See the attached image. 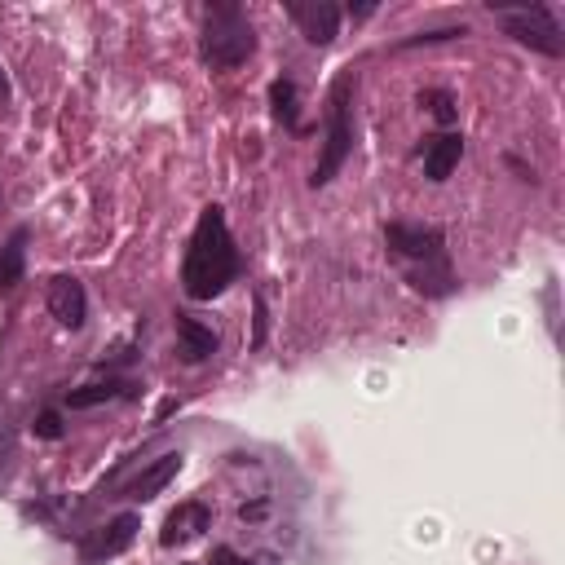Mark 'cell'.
<instances>
[{"label":"cell","instance_id":"obj_14","mask_svg":"<svg viewBox=\"0 0 565 565\" xmlns=\"http://www.w3.org/2000/svg\"><path fill=\"white\" fill-rule=\"evenodd\" d=\"M120 393H124V385H84V389H71L67 402H71L76 411H84V407H98V402L120 398Z\"/></svg>","mask_w":565,"mask_h":565},{"label":"cell","instance_id":"obj_1","mask_svg":"<svg viewBox=\"0 0 565 565\" xmlns=\"http://www.w3.org/2000/svg\"><path fill=\"white\" fill-rule=\"evenodd\" d=\"M234 279H239V248L230 239L226 212L204 208L195 234H190V252H186V265H181V287H186L190 301H212Z\"/></svg>","mask_w":565,"mask_h":565},{"label":"cell","instance_id":"obj_19","mask_svg":"<svg viewBox=\"0 0 565 565\" xmlns=\"http://www.w3.org/2000/svg\"><path fill=\"white\" fill-rule=\"evenodd\" d=\"M429 106H433V120L437 124H451L455 120V102L446 93H429Z\"/></svg>","mask_w":565,"mask_h":565},{"label":"cell","instance_id":"obj_4","mask_svg":"<svg viewBox=\"0 0 565 565\" xmlns=\"http://www.w3.org/2000/svg\"><path fill=\"white\" fill-rule=\"evenodd\" d=\"M499 23H504V31L513 40H521V45L548 53V58H561V27L557 18L548 14L543 5H521V9H495Z\"/></svg>","mask_w":565,"mask_h":565},{"label":"cell","instance_id":"obj_10","mask_svg":"<svg viewBox=\"0 0 565 565\" xmlns=\"http://www.w3.org/2000/svg\"><path fill=\"white\" fill-rule=\"evenodd\" d=\"M137 526H142V521H137L133 513H120L111 521V526L102 530L98 539L89 543V548H84V561H102V557H120L124 548H129V543L137 539Z\"/></svg>","mask_w":565,"mask_h":565},{"label":"cell","instance_id":"obj_6","mask_svg":"<svg viewBox=\"0 0 565 565\" xmlns=\"http://www.w3.org/2000/svg\"><path fill=\"white\" fill-rule=\"evenodd\" d=\"M385 243L402 257L415 261H442V230L433 226H407V221H393L385 230Z\"/></svg>","mask_w":565,"mask_h":565},{"label":"cell","instance_id":"obj_8","mask_svg":"<svg viewBox=\"0 0 565 565\" xmlns=\"http://www.w3.org/2000/svg\"><path fill=\"white\" fill-rule=\"evenodd\" d=\"M208 526H212V508L190 499V504H177V513H168L159 543H164V548H177V543H190L195 535H204Z\"/></svg>","mask_w":565,"mask_h":565},{"label":"cell","instance_id":"obj_2","mask_svg":"<svg viewBox=\"0 0 565 565\" xmlns=\"http://www.w3.org/2000/svg\"><path fill=\"white\" fill-rule=\"evenodd\" d=\"M257 49V36H252V23L239 5L230 0H212L204 9V62L208 67H243Z\"/></svg>","mask_w":565,"mask_h":565},{"label":"cell","instance_id":"obj_5","mask_svg":"<svg viewBox=\"0 0 565 565\" xmlns=\"http://www.w3.org/2000/svg\"><path fill=\"white\" fill-rule=\"evenodd\" d=\"M287 14H292V23L305 31L309 45H332L336 31H340V9L332 5V0H292Z\"/></svg>","mask_w":565,"mask_h":565},{"label":"cell","instance_id":"obj_22","mask_svg":"<svg viewBox=\"0 0 565 565\" xmlns=\"http://www.w3.org/2000/svg\"><path fill=\"white\" fill-rule=\"evenodd\" d=\"M349 14H358V18H371V14H376V5H349Z\"/></svg>","mask_w":565,"mask_h":565},{"label":"cell","instance_id":"obj_16","mask_svg":"<svg viewBox=\"0 0 565 565\" xmlns=\"http://www.w3.org/2000/svg\"><path fill=\"white\" fill-rule=\"evenodd\" d=\"M265 336H270V309H265V296L257 292V301H252V349H261Z\"/></svg>","mask_w":565,"mask_h":565},{"label":"cell","instance_id":"obj_3","mask_svg":"<svg viewBox=\"0 0 565 565\" xmlns=\"http://www.w3.org/2000/svg\"><path fill=\"white\" fill-rule=\"evenodd\" d=\"M349 93H354V76H340L332 84V124H327V142H323V155H318V168H314V186H327L340 164L354 151V124H349Z\"/></svg>","mask_w":565,"mask_h":565},{"label":"cell","instance_id":"obj_21","mask_svg":"<svg viewBox=\"0 0 565 565\" xmlns=\"http://www.w3.org/2000/svg\"><path fill=\"white\" fill-rule=\"evenodd\" d=\"M212 565H248V557H239V552H230V548H217L212 552Z\"/></svg>","mask_w":565,"mask_h":565},{"label":"cell","instance_id":"obj_12","mask_svg":"<svg viewBox=\"0 0 565 565\" xmlns=\"http://www.w3.org/2000/svg\"><path fill=\"white\" fill-rule=\"evenodd\" d=\"M177 473H181V455H177V451H173V455H159L151 468H142V473H137V482L129 486V495H133V499H155L159 490L173 482Z\"/></svg>","mask_w":565,"mask_h":565},{"label":"cell","instance_id":"obj_13","mask_svg":"<svg viewBox=\"0 0 565 565\" xmlns=\"http://www.w3.org/2000/svg\"><path fill=\"white\" fill-rule=\"evenodd\" d=\"M23 265H27V230H14L9 243L0 248V292L23 283Z\"/></svg>","mask_w":565,"mask_h":565},{"label":"cell","instance_id":"obj_23","mask_svg":"<svg viewBox=\"0 0 565 565\" xmlns=\"http://www.w3.org/2000/svg\"><path fill=\"white\" fill-rule=\"evenodd\" d=\"M0 93H9V80L5 76H0Z\"/></svg>","mask_w":565,"mask_h":565},{"label":"cell","instance_id":"obj_20","mask_svg":"<svg viewBox=\"0 0 565 565\" xmlns=\"http://www.w3.org/2000/svg\"><path fill=\"white\" fill-rule=\"evenodd\" d=\"M265 513H270V504H265V499H257V504H243V508H239V517H243V521H261Z\"/></svg>","mask_w":565,"mask_h":565},{"label":"cell","instance_id":"obj_9","mask_svg":"<svg viewBox=\"0 0 565 565\" xmlns=\"http://www.w3.org/2000/svg\"><path fill=\"white\" fill-rule=\"evenodd\" d=\"M460 155H464V137L460 133H442L424 146V177L429 181H446L460 168Z\"/></svg>","mask_w":565,"mask_h":565},{"label":"cell","instance_id":"obj_7","mask_svg":"<svg viewBox=\"0 0 565 565\" xmlns=\"http://www.w3.org/2000/svg\"><path fill=\"white\" fill-rule=\"evenodd\" d=\"M49 314L58 318L62 327H84V318H89V296H84V287L71 279V274H58V279L49 283Z\"/></svg>","mask_w":565,"mask_h":565},{"label":"cell","instance_id":"obj_15","mask_svg":"<svg viewBox=\"0 0 565 565\" xmlns=\"http://www.w3.org/2000/svg\"><path fill=\"white\" fill-rule=\"evenodd\" d=\"M270 106L283 124H296V84L292 80H274L270 84Z\"/></svg>","mask_w":565,"mask_h":565},{"label":"cell","instance_id":"obj_18","mask_svg":"<svg viewBox=\"0 0 565 565\" xmlns=\"http://www.w3.org/2000/svg\"><path fill=\"white\" fill-rule=\"evenodd\" d=\"M455 36H464V27H442V31H420V36H411V40H407V49H411V45H437V40H455Z\"/></svg>","mask_w":565,"mask_h":565},{"label":"cell","instance_id":"obj_11","mask_svg":"<svg viewBox=\"0 0 565 565\" xmlns=\"http://www.w3.org/2000/svg\"><path fill=\"white\" fill-rule=\"evenodd\" d=\"M177 345H181V358L186 362H204L217 354V332L204 327L199 318H181L177 323Z\"/></svg>","mask_w":565,"mask_h":565},{"label":"cell","instance_id":"obj_17","mask_svg":"<svg viewBox=\"0 0 565 565\" xmlns=\"http://www.w3.org/2000/svg\"><path fill=\"white\" fill-rule=\"evenodd\" d=\"M31 433L45 437V442H58V437H62V415L58 411H40L36 424H31Z\"/></svg>","mask_w":565,"mask_h":565}]
</instances>
